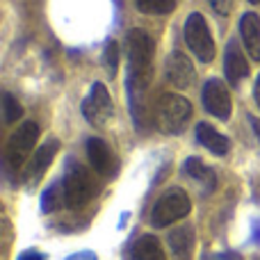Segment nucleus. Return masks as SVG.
<instances>
[{
	"label": "nucleus",
	"mask_w": 260,
	"mask_h": 260,
	"mask_svg": "<svg viewBox=\"0 0 260 260\" xmlns=\"http://www.w3.org/2000/svg\"><path fill=\"white\" fill-rule=\"evenodd\" d=\"M126 53H128V94L130 105H133L135 123L142 128V110H139V99L144 89L151 82L153 73V55H155V44L151 35L139 27L130 30L126 35Z\"/></svg>",
	"instance_id": "nucleus-1"
},
{
	"label": "nucleus",
	"mask_w": 260,
	"mask_h": 260,
	"mask_svg": "<svg viewBox=\"0 0 260 260\" xmlns=\"http://www.w3.org/2000/svg\"><path fill=\"white\" fill-rule=\"evenodd\" d=\"M192 119V103L180 94H162L153 110V123L165 135H178Z\"/></svg>",
	"instance_id": "nucleus-2"
},
{
	"label": "nucleus",
	"mask_w": 260,
	"mask_h": 260,
	"mask_svg": "<svg viewBox=\"0 0 260 260\" xmlns=\"http://www.w3.org/2000/svg\"><path fill=\"white\" fill-rule=\"evenodd\" d=\"M189 210H192V201H189L187 192L180 187H171L155 201L151 212V224L155 229H165L174 221L185 219L189 215Z\"/></svg>",
	"instance_id": "nucleus-3"
},
{
	"label": "nucleus",
	"mask_w": 260,
	"mask_h": 260,
	"mask_svg": "<svg viewBox=\"0 0 260 260\" xmlns=\"http://www.w3.org/2000/svg\"><path fill=\"white\" fill-rule=\"evenodd\" d=\"M96 183L91 178L89 169H85L78 162H71L64 174L62 180V194H64V203L69 208H82L96 192Z\"/></svg>",
	"instance_id": "nucleus-4"
},
{
	"label": "nucleus",
	"mask_w": 260,
	"mask_h": 260,
	"mask_svg": "<svg viewBox=\"0 0 260 260\" xmlns=\"http://www.w3.org/2000/svg\"><path fill=\"white\" fill-rule=\"evenodd\" d=\"M37 139H39V126L35 121H25L9 137L7 146H5V167H7L9 174L23 169L30 151L35 148Z\"/></svg>",
	"instance_id": "nucleus-5"
},
{
	"label": "nucleus",
	"mask_w": 260,
	"mask_h": 260,
	"mask_svg": "<svg viewBox=\"0 0 260 260\" xmlns=\"http://www.w3.org/2000/svg\"><path fill=\"white\" fill-rule=\"evenodd\" d=\"M185 41L189 50L197 55V59H201L203 64H210L215 59V41H212L210 27L199 12L189 14L185 21Z\"/></svg>",
	"instance_id": "nucleus-6"
},
{
	"label": "nucleus",
	"mask_w": 260,
	"mask_h": 260,
	"mask_svg": "<svg viewBox=\"0 0 260 260\" xmlns=\"http://www.w3.org/2000/svg\"><path fill=\"white\" fill-rule=\"evenodd\" d=\"M82 114H85L87 123H91L94 128L108 126V121L114 114V105L103 82H94L89 96L82 101Z\"/></svg>",
	"instance_id": "nucleus-7"
},
{
	"label": "nucleus",
	"mask_w": 260,
	"mask_h": 260,
	"mask_svg": "<svg viewBox=\"0 0 260 260\" xmlns=\"http://www.w3.org/2000/svg\"><path fill=\"white\" fill-rule=\"evenodd\" d=\"M203 105H206L208 112H210L212 117H217L219 121H229L233 103H231V94L224 82L217 80V78H210V80L203 85Z\"/></svg>",
	"instance_id": "nucleus-8"
},
{
	"label": "nucleus",
	"mask_w": 260,
	"mask_h": 260,
	"mask_svg": "<svg viewBox=\"0 0 260 260\" xmlns=\"http://www.w3.org/2000/svg\"><path fill=\"white\" fill-rule=\"evenodd\" d=\"M165 73H167V80H169L176 89H187V87H192L194 78H197L189 57L185 53H180V50L169 53V57H167V62H165Z\"/></svg>",
	"instance_id": "nucleus-9"
},
{
	"label": "nucleus",
	"mask_w": 260,
	"mask_h": 260,
	"mask_svg": "<svg viewBox=\"0 0 260 260\" xmlns=\"http://www.w3.org/2000/svg\"><path fill=\"white\" fill-rule=\"evenodd\" d=\"M224 73H226V80H229L233 87H238L240 82L249 76V62H247V57H244L242 48L238 46V39H231L229 46H226Z\"/></svg>",
	"instance_id": "nucleus-10"
},
{
	"label": "nucleus",
	"mask_w": 260,
	"mask_h": 260,
	"mask_svg": "<svg viewBox=\"0 0 260 260\" xmlns=\"http://www.w3.org/2000/svg\"><path fill=\"white\" fill-rule=\"evenodd\" d=\"M87 157H89V165L96 174H101V176L114 174L117 162H114V155H112V151H110V146L101 137L87 139Z\"/></svg>",
	"instance_id": "nucleus-11"
},
{
	"label": "nucleus",
	"mask_w": 260,
	"mask_h": 260,
	"mask_svg": "<svg viewBox=\"0 0 260 260\" xmlns=\"http://www.w3.org/2000/svg\"><path fill=\"white\" fill-rule=\"evenodd\" d=\"M59 148V142L57 139H48L46 144H41L39 148H37V153L32 155L30 165H27L25 169V183L27 185H35L41 180V176L46 174V169H48V165L53 162L55 153H57Z\"/></svg>",
	"instance_id": "nucleus-12"
},
{
	"label": "nucleus",
	"mask_w": 260,
	"mask_h": 260,
	"mask_svg": "<svg viewBox=\"0 0 260 260\" xmlns=\"http://www.w3.org/2000/svg\"><path fill=\"white\" fill-rule=\"evenodd\" d=\"M169 249L178 260H189L194 253V244H197V233H194L192 224H183L178 229H174L167 235Z\"/></svg>",
	"instance_id": "nucleus-13"
},
{
	"label": "nucleus",
	"mask_w": 260,
	"mask_h": 260,
	"mask_svg": "<svg viewBox=\"0 0 260 260\" xmlns=\"http://www.w3.org/2000/svg\"><path fill=\"white\" fill-rule=\"evenodd\" d=\"M240 37L242 44L247 48V53L251 55V59L260 62V18L256 12H247L240 18Z\"/></svg>",
	"instance_id": "nucleus-14"
},
{
	"label": "nucleus",
	"mask_w": 260,
	"mask_h": 260,
	"mask_svg": "<svg viewBox=\"0 0 260 260\" xmlns=\"http://www.w3.org/2000/svg\"><path fill=\"white\" fill-rule=\"evenodd\" d=\"M197 142L201 144L203 148H208L212 155H226V153L231 151V139L206 121H201L197 126Z\"/></svg>",
	"instance_id": "nucleus-15"
},
{
	"label": "nucleus",
	"mask_w": 260,
	"mask_h": 260,
	"mask_svg": "<svg viewBox=\"0 0 260 260\" xmlns=\"http://www.w3.org/2000/svg\"><path fill=\"white\" fill-rule=\"evenodd\" d=\"M130 260H167V256L155 235H142L130 249Z\"/></svg>",
	"instance_id": "nucleus-16"
},
{
	"label": "nucleus",
	"mask_w": 260,
	"mask_h": 260,
	"mask_svg": "<svg viewBox=\"0 0 260 260\" xmlns=\"http://www.w3.org/2000/svg\"><path fill=\"white\" fill-rule=\"evenodd\" d=\"M183 169H185V174L192 176L194 180H201L203 185H208V189H212L217 185L215 171H212L206 162L199 160V157H187V160H185V165H183Z\"/></svg>",
	"instance_id": "nucleus-17"
},
{
	"label": "nucleus",
	"mask_w": 260,
	"mask_h": 260,
	"mask_svg": "<svg viewBox=\"0 0 260 260\" xmlns=\"http://www.w3.org/2000/svg\"><path fill=\"white\" fill-rule=\"evenodd\" d=\"M176 3H178V0H135V5H137L139 12L155 14V16L171 14L176 9Z\"/></svg>",
	"instance_id": "nucleus-18"
},
{
	"label": "nucleus",
	"mask_w": 260,
	"mask_h": 260,
	"mask_svg": "<svg viewBox=\"0 0 260 260\" xmlns=\"http://www.w3.org/2000/svg\"><path fill=\"white\" fill-rule=\"evenodd\" d=\"M103 64H105V71L110 73V78L117 76V69H119V44L114 39H110L108 44H105Z\"/></svg>",
	"instance_id": "nucleus-19"
},
{
	"label": "nucleus",
	"mask_w": 260,
	"mask_h": 260,
	"mask_svg": "<svg viewBox=\"0 0 260 260\" xmlns=\"http://www.w3.org/2000/svg\"><path fill=\"white\" fill-rule=\"evenodd\" d=\"M3 112H5V121H7V123L18 121V117L23 114L21 103H18V101L14 99L9 91H5V94H3Z\"/></svg>",
	"instance_id": "nucleus-20"
},
{
	"label": "nucleus",
	"mask_w": 260,
	"mask_h": 260,
	"mask_svg": "<svg viewBox=\"0 0 260 260\" xmlns=\"http://www.w3.org/2000/svg\"><path fill=\"white\" fill-rule=\"evenodd\" d=\"M59 208V192L55 185H50L44 194H41V212H53Z\"/></svg>",
	"instance_id": "nucleus-21"
},
{
	"label": "nucleus",
	"mask_w": 260,
	"mask_h": 260,
	"mask_svg": "<svg viewBox=\"0 0 260 260\" xmlns=\"http://www.w3.org/2000/svg\"><path fill=\"white\" fill-rule=\"evenodd\" d=\"M208 5H210V7L215 9V14H219V16H229V14L233 12V0H208Z\"/></svg>",
	"instance_id": "nucleus-22"
},
{
	"label": "nucleus",
	"mask_w": 260,
	"mask_h": 260,
	"mask_svg": "<svg viewBox=\"0 0 260 260\" xmlns=\"http://www.w3.org/2000/svg\"><path fill=\"white\" fill-rule=\"evenodd\" d=\"M67 260H96V253H91V251H80V253H73V256H69Z\"/></svg>",
	"instance_id": "nucleus-23"
},
{
	"label": "nucleus",
	"mask_w": 260,
	"mask_h": 260,
	"mask_svg": "<svg viewBox=\"0 0 260 260\" xmlns=\"http://www.w3.org/2000/svg\"><path fill=\"white\" fill-rule=\"evenodd\" d=\"M18 260H44V256H41L39 251H25L18 256Z\"/></svg>",
	"instance_id": "nucleus-24"
},
{
	"label": "nucleus",
	"mask_w": 260,
	"mask_h": 260,
	"mask_svg": "<svg viewBox=\"0 0 260 260\" xmlns=\"http://www.w3.org/2000/svg\"><path fill=\"white\" fill-rule=\"evenodd\" d=\"M253 99H256L258 108H260V76L256 78V87H253Z\"/></svg>",
	"instance_id": "nucleus-25"
},
{
	"label": "nucleus",
	"mask_w": 260,
	"mask_h": 260,
	"mask_svg": "<svg viewBox=\"0 0 260 260\" xmlns=\"http://www.w3.org/2000/svg\"><path fill=\"white\" fill-rule=\"evenodd\" d=\"M251 126H253V130H256V135L260 137V121H258L256 117H251Z\"/></svg>",
	"instance_id": "nucleus-26"
},
{
	"label": "nucleus",
	"mask_w": 260,
	"mask_h": 260,
	"mask_svg": "<svg viewBox=\"0 0 260 260\" xmlns=\"http://www.w3.org/2000/svg\"><path fill=\"white\" fill-rule=\"evenodd\" d=\"M249 3H251V5H258V3H260V0H249Z\"/></svg>",
	"instance_id": "nucleus-27"
}]
</instances>
